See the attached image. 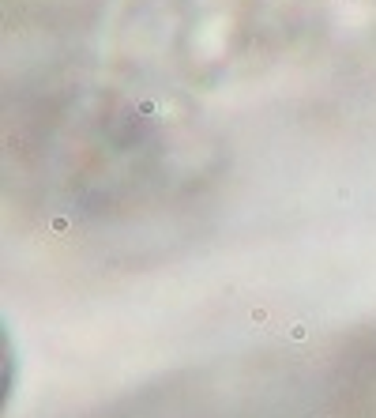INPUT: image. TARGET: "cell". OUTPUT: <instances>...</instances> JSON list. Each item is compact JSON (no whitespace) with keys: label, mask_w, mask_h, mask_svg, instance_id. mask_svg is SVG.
Instances as JSON below:
<instances>
[{"label":"cell","mask_w":376,"mask_h":418,"mask_svg":"<svg viewBox=\"0 0 376 418\" xmlns=\"http://www.w3.org/2000/svg\"><path fill=\"white\" fill-rule=\"evenodd\" d=\"M87 418H376V316L308 347L177 369Z\"/></svg>","instance_id":"1"}]
</instances>
